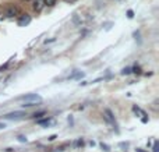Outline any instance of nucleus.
<instances>
[{"mask_svg": "<svg viewBox=\"0 0 159 152\" xmlns=\"http://www.w3.org/2000/svg\"><path fill=\"white\" fill-rule=\"evenodd\" d=\"M20 99L24 100V102H28V103L35 105V103H39V102L42 100V98L36 94H28V95H25V96H21Z\"/></svg>", "mask_w": 159, "mask_h": 152, "instance_id": "nucleus-1", "label": "nucleus"}, {"mask_svg": "<svg viewBox=\"0 0 159 152\" xmlns=\"http://www.w3.org/2000/svg\"><path fill=\"white\" fill-rule=\"evenodd\" d=\"M31 15L30 14H21L20 17H18V20H17V24L20 25V27H27L28 24L31 22Z\"/></svg>", "mask_w": 159, "mask_h": 152, "instance_id": "nucleus-2", "label": "nucleus"}, {"mask_svg": "<svg viewBox=\"0 0 159 152\" xmlns=\"http://www.w3.org/2000/svg\"><path fill=\"white\" fill-rule=\"evenodd\" d=\"M18 13H20V10L15 6H7L6 10H4V14H6V17H9V18H13V17L18 15Z\"/></svg>", "mask_w": 159, "mask_h": 152, "instance_id": "nucleus-3", "label": "nucleus"}, {"mask_svg": "<svg viewBox=\"0 0 159 152\" xmlns=\"http://www.w3.org/2000/svg\"><path fill=\"white\" fill-rule=\"evenodd\" d=\"M22 116H27L24 112H13V113H9V115H6L4 117L6 119H9V120H11V119H18V117H22Z\"/></svg>", "mask_w": 159, "mask_h": 152, "instance_id": "nucleus-4", "label": "nucleus"}, {"mask_svg": "<svg viewBox=\"0 0 159 152\" xmlns=\"http://www.w3.org/2000/svg\"><path fill=\"white\" fill-rule=\"evenodd\" d=\"M38 124H41V126H45V127H48V126H52V124H54V122L52 119H49V117H46V119H41V120H38Z\"/></svg>", "mask_w": 159, "mask_h": 152, "instance_id": "nucleus-5", "label": "nucleus"}, {"mask_svg": "<svg viewBox=\"0 0 159 152\" xmlns=\"http://www.w3.org/2000/svg\"><path fill=\"white\" fill-rule=\"evenodd\" d=\"M42 7H43V4H42L41 0H34V2H32V9L35 10V11H41Z\"/></svg>", "mask_w": 159, "mask_h": 152, "instance_id": "nucleus-6", "label": "nucleus"}, {"mask_svg": "<svg viewBox=\"0 0 159 152\" xmlns=\"http://www.w3.org/2000/svg\"><path fill=\"white\" fill-rule=\"evenodd\" d=\"M105 115H106V119H108L110 123H113V122H114V117H113V115H112V112H110L109 109H106V110H105Z\"/></svg>", "mask_w": 159, "mask_h": 152, "instance_id": "nucleus-7", "label": "nucleus"}, {"mask_svg": "<svg viewBox=\"0 0 159 152\" xmlns=\"http://www.w3.org/2000/svg\"><path fill=\"white\" fill-rule=\"evenodd\" d=\"M73 21H74V24H75V25H81L82 18H81V17H80L78 14H75L74 17H73Z\"/></svg>", "mask_w": 159, "mask_h": 152, "instance_id": "nucleus-8", "label": "nucleus"}, {"mask_svg": "<svg viewBox=\"0 0 159 152\" xmlns=\"http://www.w3.org/2000/svg\"><path fill=\"white\" fill-rule=\"evenodd\" d=\"M43 3H45V6L53 7L54 4H56V0H43Z\"/></svg>", "mask_w": 159, "mask_h": 152, "instance_id": "nucleus-9", "label": "nucleus"}, {"mask_svg": "<svg viewBox=\"0 0 159 152\" xmlns=\"http://www.w3.org/2000/svg\"><path fill=\"white\" fill-rule=\"evenodd\" d=\"M74 145L77 146V148H80V146H82V145H84V141H82V140H77V141H75V144H74Z\"/></svg>", "mask_w": 159, "mask_h": 152, "instance_id": "nucleus-10", "label": "nucleus"}, {"mask_svg": "<svg viewBox=\"0 0 159 152\" xmlns=\"http://www.w3.org/2000/svg\"><path fill=\"white\" fill-rule=\"evenodd\" d=\"M18 141H20V142H27V138H25L24 135H20V137H18Z\"/></svg>", "mask_w": 159, "mask_h": 152, "instance_id": "nucleus-11", "label": "nucleus"}, {"mask_svg": "<svg viewBox=\"0 0 159 152\" xmlns=\"http://www.w3.org/2000/svg\"><path fill=\"white\" fill-rule=\"evenodd\" d=\"M131 73V68H129V67H127V68H124L123 71H121V74H130Z\"/></svg>", "mask_w": 159, "mask_h": 152, "instance_id": "nucleus-12", "label": "nucleus"}, {"mask_svg": "<svg viewBox=\"0 0 159 152\" xmlns=\"http://www.w3.org/2000/svg\"><path fill=\"white\" fill-rule=\"evenodd\" d=\"M43 115H45V112H38L34 115V117H41V116H43Z\"/></svg>", "mask_w": 159, "mask_h": 152, "instance_id": "nucleus-13", "label": "nucleus"}, {"mask_svg": "<svg viewBox=\"0 0 159 152\" xmlns=\"http://www.w3.org/2000/svg\"><path fill=\"white\" fill-rule=\"evenodd\" d=\"M153 152H158V142H155V145H153Z\"/></svg>", "mask_w": 159, "mask_h": 152, "instance_id": "nucleus-14", "label": "nucleus"}, {"mask_svg": "<svg viewBox=\"0 0 159 152\" xmlns=\"http://www.w3.org/2000/svg\"><path fill=\"white\" fill-rule=\"evenodd\" d=\"M64 2H66V3H75L77 0H64Z\"/></svg>", "mask_w": 159, "mask_h": 152, "instance_id": "nucleus-15", "label": "nucleus"}, {"mask_svg": "<svg viewBox=\"0 0 159 152\" xmlns=\"http://www.w3.org/2000/svg\"><path fill=\"white\" fill-rule=\"evenodd\" d=\"M4 127H6V124H4V123H0V130H3Z\"/></svg>", "mask_w": 159, "mask_h": 152, "instance_id": "nucleus-16", "label": "nucleus"}, {"mask_svg": "<svg viewBox=\"0 0 159 152\" xmlns=\"http://www.w3.org/2000/svg\"><path fill=\"white\" fill-rule=\"evenodd\" d=\"M25 2H31V0H25Z\"/></svg>", "mask_w": 159, "mask_h": 152, "instance_id": "nucleus-17", "label": "nucleus"}]
</instances>
